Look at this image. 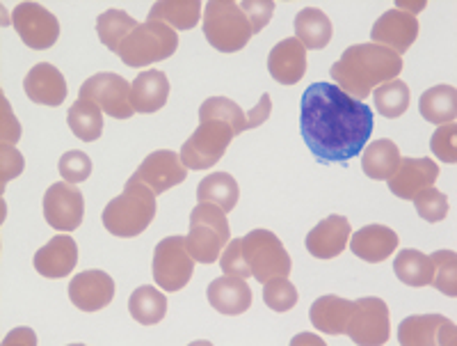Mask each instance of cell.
<instances>
[{
	"instance_id": "obj_39",
	"label": "cell",
	"mask_w": 457,
	"mask_h": 346,
	"mask_svg": "<svg viewBox=\"0 0 457 346\" xmlns=\"http://www.w3.org/2000/svg\"><path fill=\"white\" fill-rule=\"evenodd\" d=\"M263 300L272 312H291L297 305V289L288 278H270L263 283Z\"/></svg>"
},
{
	"instance_id": "obj_14",
	"label": "cell",
	"mask_w": 457,
	"mask_h": 346,
	"mask_svg": "<svg viewBox=\"0 0 457 346\" xmlns=\"http://www.w3.org/2000/svg\"><path fill=\"white\" fill-rule=\"evenodd\" d=\"M398 342L403 346H455L457 328L442 315L407 316L398 328Z\"/></svg>"
},
{
	"instance_id": "obj_19",
	"label": "cell",
	"mask_w": 457,
	"mask_h": 346,
	"mask_svg": "<svg viewBox=\"0 0 457 346\" xmlns=\"http://www.w3.org/2000/svg\"><path fill=\"white\" fill-rule=\"evenodd\" d=\"M353 227L345 215H328L307 234V250L316 259L338 257L350 241Z\"/></svg>"
},
{
	"instance_id": "obj_16",
	"label": "cell",
	"mask_w": 457,
	"mask_h": 346,
	"mask_svg": "<svg viewBox=\"0 0 457 346\" xmlns=\"http://www.w3.org/2000/svg\"><path fill=\"white\" fill-rule=\"evenodd\" d=\"M370 38H373V44L391 48L394 53L403 55L419 38V21L414 14L405 10H389L375 21Z\"/></svg>"
},
{
	"instance_id": "obj_22",
	"label": "cell",
	"mask_w": 457,
	"mask_h": 346,
	"mask_svg": "<svg viewBox=\"0 0 457 346\" xmlns=\"http://www.w3.org/2000/svg\"><path fill=\"white\" fill-rule=\"evenodd\" d=\"M268 72L281 85L300 83L307 74V48L295 38L281 39L268 55Z\"/></svg>"
},
{
	"instance_id": "obj_31",
	"label": "cell",
	"mask_w": 457,
	"mask_h": 346,
	"mask_svg": "<svg viewBox=\"0 0 457 346\" xmlns=\"http://www.w3.org/2000/svg\"><path fill=\"white\" fill-rule=\"evenodd\" d=\"M395 278L410 287H430L435 278L430 255L421 250H400L394 262Z\"/></svg>"
},
{
	"instance_id": "obj_24",
	"label": "cell",
	"mask_w": 457,
	"mask_h": 346,
	"mask_svg": "<svg viewBox=\"0 0 457 346\" xmlns=\"http://www.w3.org/2000/svg\"><path fill=\"white\" fill-rule=\"evenodd\" d=\"M398 248V234L386 225H366L357 230L350 241V250L354 257L369 264H379L389 259Z\"/></svg>"
},
{
	"instance_id": "obj_15",
	"label": "cell",
	"mask_w": 457,
	"mask_h": 346,
	"mask_svg": "<svg viewBox=\"0 0 457 346\" xmlns=\"http://www.w3.org/2000/svg\"><path fill=\"white\" fill-rule=\"evenodd\" d=\"M133 177L149 186L156 195H161L174 186L183 184L187 177V168L181 163L179 154L170 152V149H158L142 161Z\"/></svg>"
},
{
	"instance_id": "obj_25",
	"label": "cell",
	"mask_w": 457,
	"mask_h": 346,
	"mask_svg": "<svg viewBox=\"0 0 457 346\" xmlns=\"http://www.w3.org/2000/svg\"><path fill=\"white\" fill-rule=\"evenodd\" d=\"M167 97H170V80L158 69L142 72L130 83V104H133L136 113H142V115L161 111L167 104Z\"/></svg>"
},
{
	"instance_id": "obj_2",
	"label": "cell",
	"mask_w": 457,
	"mask_h": 346,
	"mask_svg": "<svg viewBox=\"0 0 457 346\" xmlns=\"http://www.w3.org/2000/svg\"><path fill=\"white\" fill-rule=\"evenodd\" d=\"M400 72L403 58L379 44H354L332 64L337 88L357 101L369 99L373 88L398 79Z\"/></svg>"
},
{
	"instance_id": "obj_13",
	"label": "cell",
	"mask_w": 457,
	"mask_h": 346,
	"mask_svg": "<svg viewBox=\"0 0 457 346\" xmlns=\"http://www.w3.org/2000/svg\"><path fill=\"white\" fill-rule=\"evenodd\" d=\"M44 218L53 230L71 232L83 225L85 198L67 181H57L44 193Z\"/></svg>"
},
{
	"instance_id": "obj_43",
	"label": "cell",
	"mask_w": 457,
	"mask_h": 346,
	"mask_svg": "<svg viewBox=\"0 0 457 346\" xmlns=\"http://www.w3.org/2000/svg\"><path fill=\"white\" fill-rule=\"evenodd\" d=\"M455 136H457V124L455 122H448L442 124L435 131V136L430 138V148L435 152V156H439L446 163H457V149H455Z\"/></svg>"
},
{
	"instance_id": "obj_5",
	"label": "cell",
	"mask_w": 457,
	"mask_h": 346,
	"mask_svg": "<svg viewBox=\"0 0 457 346\" xmlns=\"http://www.w3.org/2000/svg\"><path fill=\"white\" fill-rule=\"evenodd\" d=\"M227 211L211 202H199L190 214V234L186 236V248L195 262L213 264L228 243Z\"/></svg>"
},
{
	"instance_id": "obj_1",
	"label": "cell",
	"mask_w": 457,
	"mask_h": 346,
	"mask_svg": "<svg viewBox=\"0 0 457 346\" xmlns=\"http://www.w3.org/2000/svg\"><path fill=\"white\" fill-rule=\"evenodd\" d=\"M373 111L332 83H313L302 95L300 129L309 152L322 163H348L364 152Z\"/></svg>"
},
{
	"instance_id": "obj_44",
	"label": "cell",
	"mask_w": 457,
	"mask_h": 346,
	"mask_svg": "<svg viewBox=\"0 0 457 346\" xmlns=\"http://www.w3.org/2000/svg\"><path fill=\"white\" fill-rule=\"evenodd\" d=\"M240 10L245 12L252 26V32L256 35V32H261L270 23L272 14H275V3L272 0H245V3H240Z\"/></svg>"
},
{
	"instance_id": "obj_45",
	"label": "cell",
	"mask_w": 457,
	"mask_h": 346,
	"mask_svg": "<svg viewBox=\"0 0 457 346\" xmlns=\"http://www.w3.org/2000/svg\"><path fill=\"white\" fill-rule=\"evenodd\" d=\"M23 156L14 149V145H0V189L5 190L7 181L16 179L23 173Z\"/></svg>"
},
{
	"instance_id": "obj_7",
	"label": "cell",
	"mask_w": 457,
	"mask_h": 346,
	"mask_svg": "<svg viewBox=\"0 0 457 346\" xmlns=\"http://www.w3.org/2000/svg\"><path fill=\"white\" fill-rule=\"evenodd\" d=\"M243 241L245 262L250 266L252 278L268 283L270 278H288L291 275V255L286 252L279 236L270 230H252L240 239Z\"/></svg>"
},
{
	"instance_id": "obj_41",
	"label": "cell",
	"mask_w": 457,
	"mask_h": 346,
	"mask_svg": "<svg viewBox=\"0 0 457 346\" xmlns=\"http://www.w3.org/2000/svg\"><path fill=\"white\" fill-rule=\"evenodd\" d=\"M57 168H60V174L67 184H80V181H87L89 174H92V158L85 152L73 149L60 158Z\"/></svg>"
},
{
	"instance_id": "obj_18",
	"label": "cell",
	"mask_w": 457,
	"mask_h": 346,
	"mask_svg": "<svg viewBox=\"0 0 457 346\" xmlns=\"http://www.w3.org/2000/svg\"><path fill=\"white\" fill-rule=\"evenodd\" d=\"M69 299L83 312H99L114 299V280L104 271H83L69 284Z\"/></svg>"
},
{
	"instance_id": "obj_8",
	"label": "cell",
	"mask_w": 457,
	"mask_h": 346,
	"mask_svg": "<svg viewBox=\"0 0 457 346\" xmlns=\"http://www.w3.org/2000/svg\"><path fill=\"white\" fill-rule=\"evenodd\" d=\"M236 133L224 122H202L197 131L183 142L181 163L187 170H208L224 156Z\"/></svg>"
},
{
	"instance_id": "obj_30",
	"label": "cell",
	"mask_w": 457,
	"mask_h": 346,
	"mask_svg": "<svg viewBox=\"0 0 457 346\" xmlns=\"http://www.w3.org/2000/svg\"><path fill=\"white\" fill-rule=\"evenodd\" d=\"M419 113L432 124H448L457 115V89L453 85H435L419 101Z\"/></svg>"
},
{
	"instance_id": "obj_21",
	"label": "cell",
	"mask_w": 457,
	"mask_h": 346,
	"mask_svg": "<svg viewBox=\"0 0 457 346\" xmlns=\"http://www.w3.org/2000/svg\"><path fill=\"white\" fill-rule=\"evenodd\" d=\"M23 89H26L28 99L42 105H55L64 104L67 99V80L64 74L55 64L39 63L28 72L26 80H23Z\"/></svg>"
},
{
	"instance_id": "obj_12",
	"label": "cell",
	"mask_w": 457,
	"mask_h": 346,
	"mask_svg": "<svg viewBox=\"0 0 457 346\" xmlns=\"http://www.w3.org/2000/svg\"><path fill=\"white\" fill-rule=\"evenodd\" d=\"M79 97H87L94 104H99L105 115L114 120H129L133 117L136 108L130 104V83L120 74L104 72V74H94L80 88Z\"/></svg>"
},
{
	"instance_id": "obj_32",
	"label": "cell",
	"mask_w": 457,
	"mask_h": 346,
	"mask_svg": "<svg viewBox=\"0 0 457 346\" xmlns=\"http://www.w3.org/2000/svg\"><path fill=\"white\" fill-rule=\"evenodd\" d=\"M240 189L234 174L228 173H215L202 179V184L197 186V202H211L218 205L224 211H234L238 205Z\"/></svg>"
},
{
	"instance_id": "obj_28",
	"label": "cell",
	"mask_w": 457,
	"mask_h": 346,
	"mask_svg": "<svg viewBox=\"0 0 457 346\" xmlns=\"http://www.w3.org/2000/svg\"><path fill=\"white\" fill-rule=\"evenodd\" d=\"M149 19L167 23L174 30H193L202 19L199 0H161L149 10Z\"/></svg>"
},
{
	"instance_id": "obj_3",
	"label": "cell",
	"mask_w": 457,
	"mask_h": 346,
	"mask_svg": "<svg viewBox=\"0 0 457 346\" xmlns=\"http://www.w3.org/2000/svg\"><path fill=\"white\" fill-rule=\"evenodd\" d=\"M156 211V193L136 177H130L124 193L108 202L104 209V227L114 236L133 239L154 223Z\"/></svg>"
},
{
	"instance_id": "obj_26",
	"label": "cell",
	"mask_w": 457,
	"mask_h": 346,
	"mask_svg": "<svg viewBox=\"0 0 457 346\" xmlns=\"http://www.w3.org/2000/svg\"><path fill=\"white\" fill-rule=\"evenodd\" d=\"M354 300H345L341 296H320L309 309V319L313 328L325 335H345L350 315H353Z\"/></svg>"
},
{
	"instance_id": "obj_42",
	"label": "cell",
	"mask_w": 457,
	"mask_h": 346,
	"mask_svg": "<svg viewBox=\"0 0 457 346\" xmlns=\"http://www.w3.org/2000/svg\"><path fill=\"white\" fill-rule=\"evenodd\" d=\"M220 266H222L224 275H236V278L243 280L250 278L252 273L247 262H245L243 241H240V239H231V241L224 246V252L220 255Z\"/></svg>"
},
{
	"instance_id": "obj_34",
	"label": "cell",
	"mask_w": 457,
	"mask_h": 346,
	"mask_svg": "<svg viewBox=\"0 0 457 346\" xmlns=\"http://www.w3.org/2000/svg\"><path fill=\"white\" fill-rule=\"evenodd\" d=\"M130 316L142 325H156L167 315V299L156 287H137L129 300Z\"/></svg>"
},
{
	"instance_id": "obj_23",
	"label": "cell",
	"mask_w": 457,
	"mask_h": 346,
	"mask_svg": "<svg viewBox=\"0 0 457 346\" xmlns=\"http://www.w3.org/2000/svg\"><path fill=\"white\" fill-rule=\"evenodd\" d=\"M206 299L211 308L218 309L220 315L238 316L252 308V289L247 287L243 278L236 275H222L213 280L206 289Z\"/></svg>"
},
{
	"instance_id": "obj_48",
	"label": "cell",
	"mask_w": 457,
	"mask_h": 346,
	"mask_svg": "<svg viewBox=\"0 0 457 346\" xmlns=\"http://www.w3.org/2000/svg\"><path fill=\"white\" fill-rule=\"evenodd\" d=\"M302 342H313V344H325V342L322 340H316V337H312V335H297L295 340H293V344H302Z\"/></svg>"
},
{
	"instance_id": "obj_20",
	"label": "cell",
	"mask_w": 457,
	"mask_h": 346,
	"mask_svg": "<svg viewBox=\"0 0 457 346\" xmlns=\"http://www.w3.org/2000/svg\"><path fill=\"white\" fill-rule=\"evenodd\" d=\"M32 264H35L37 273L44 275V278H67L79 264V248H76V241L69 234H57L46 246L35 252Z\"/></svg>"
},
{
	"instance_id": "obj_27",
	"label": "cell",
	"mask_w": 457,
	"mask_h": 346,
	"mask_svg": "<svg viewBox=\"0 0 457 346\" xmlns=\"http://www.w3.org/2000/svg\"><path fill=\"white\" fill-rule=\"evenodd\" d=\"M332 21L318 7H307V10L297 12L295 16V39L302 42L304 48L320 51L332 42Z\"/></svg>"
},
{
	"instance_id": "obj_40",
	"label": "cell",
	"mask_w": 457,
	"mask_h": 346,
	"mask_svg": "<svg viewBox=\"0 0 457 346\" xmlns=\"http://www.w3.org/2000/svg\"><path fill=\"white\" fill-rule=\"evenodd\" d=\"M414 207H416V214L421 215L423 221L428 223H442L448 215V211H451V207H448V198L442 193V190H436L435 186L423 189L421 193H416Z\"/></svg>"
},
{
	"instance_id": "obj_35",
	"label": "cell",
	"mask_w": 457,
	"mask_h": 346,
	"mask_svg": "<svg viewBox=\"0 0 457 346\" xmlns=\"http://www.w3.org/2000/svg\"><path fill=\"white\" fill-rule=\"evenodd\" d=\"M140 23L124 10H105L104 14L96 19V32H99V39L104 42V46H108L110 51L120 55V46L130 32L136 30Z\"/></svg>"
},
{
	"instance_id": "obj_10",
	"label": "cell",
	"mask_w": 457,
	"mask_h": 346,
	"mask_svg": "<svg viewBox=\"0 0 457 346\" xmlns=\"http://www.w3.org/2000/svg\"><path fill=\"white\" fill-rule=\"evenodd\" d=\"M345 335L359 346H382L389 342L391 324L389 308L382 299H359L354 300L353 315H350Z\"/></svg>"
},
{
	"instance_id": "obj_36",
	"label": "cell",
	"mask_w": 457,
	"mask_h": 346,
	"mask_svg": "<svg viewBox=\"0 0 457 346\" xmlns=\"http://www.w3.org/2000/svg\"><path fill=\"white\" fill-rule=\"evenodd\" d=\"M199 120L202 122H224L231 126V131L238 136L247 129V115L243 113L236 101L227 99V97H211L199 108Z\"/></svg>"
},
{
	"instance_id": "obj_29",
	"label": "cell",
	"mask_w": 457,
	"mask_h": 346,
	"mask_svg": "<svg viewBox=\"0 0 457 346\" xmlns=\"http://www.w3.org/2000/svg\"><path fill=\"white\" fill-rule=\"evenodd\" d=\"M67 122L73 136L83 142L99 140L104 133V111L87 97H79V101L69 108Z\"/></svg>"
},
{
	"instance_id": "obj_9",
	"label": "cell",
	"mask_w": 457,
	"mask_h": 346,
	"mask_svg": "<svg viewBox=\"0 0 457 346\" xmlns=\"http://www.w3.org/2000/svg\"><path fill=\"white\" fill-rule=\"evenodd\" d=\"M195 273V259L186 248V236H167L154 252V280L162 291H181Z\"/></svg>"
},
{
	"instance_id": "obj_47",
	"label": "cell",
	"mask_w": 457,
	"mask_h": 346,
	"mask_svg": "<svg viewBox=\"0 0 457 346\" xmlns=\"http://www.w3.org/2000/svg\"><path fill=\"white\" fill-rule=\"evenodd\" d=\"M270 111H272L270 95H263L259 99V104H256L254 108L247 113V129H256V126L263 124V122L270 117Z\"/></svg>"
},
{
	"instance_id": "obj_46",
	"label": "cell",
	"mask_w": 457,
	"mask_h": 346,
	"mask_svg": "<svg viewBox=\"0 0 457 346\" xmlns=\"http://www.w3.org/2000/svg\"><path fill=\"white\" fill-rule=\"evenodd\" d=\"M0 108H3V122H0V136L5 145H16V140L21 138V126L14 120L10 104H7L5 95H0Z\"/></svg>"
},
{
	"instance_id": "obj_4",
	"label": "cell",
	"mask_w": 457,
	"mask_h": 346,
	"mask_svg": "<svg viewBox=\"0 0 457 346\" xmlns=\"http://www.w3.org/2000/svg\"><path fill=\"white\" fill-rule=\"evenodd\" d=\"M204 35L208 44L222 53H238L252 39V26L240 3L211 0L204 10Z\"/></svg>"
},
{
	"instance_id": "obj_11",
	"label": "cell",
	"mask_w": 457,
	"mask_h": 346,
	"mask_svg": "<svg viewBox=\"0 0 457 346\" xmlns=\"http://www.w3.org/2000/svg\"><path fill=\"white\" fill-rule=\"evenodd\" d=\"M12 26L26 46L46 51L60 38V21L39 3H19L12 12Z\"/></svg>"
},
{
	"instance_id": "obj_33",
	"label": "cell",
	"mask_w": 457,
	"mask_h": 346,
	"mask_svg": "<svg viewBox=\"0 0 457 346\" xmlns=\"http://www.w3.org/2000/svg\"><path fill=\"white\" fill-rule=\"evenodd\" d=\"M400 163V149L394 140H375L364 149L361 168L366 177L375 181H386L395 173Z\"/></svg>"
},
{
	"instance_id": "obj_17",
	"label": "cell",
	"mask_w": 457,
	"mask_h": 346,
	"mask_svg": "<svg viewBox=\"0 0 457 346\" xmlns=\"http://www.w3.org/2000/svg\"><path fill=\"white\" fill-rule=\"evenodd\" d=\"M439 165L432 158H400L395 173L386 179L389 190L400 199H414L416 193L435 186Z\"/></svg>"
},
{
	"instance_id": "obj_37",
	"label": "cell",
	"mask_w": 457,
	"mask_h": 346,
	"mask_svg": "<svg viewBox=\"0 0 457 346\" xmlns=\"http://www.w3.org/2000/svg\"><path fill=\"white\" fill-rule=\"evenodd\" d=\"M375 108L379 115L389 117V120L405 115V111L410 108V88L405 80L394 79L375 88Z\"/></svg>"
},
{
	"instance_id": "obj_38",
	"label": "cell",
	"mask_w": 457,
	"mask_h": 346,
	"mask_svg": "<svg viewBox=\"0 0 457 346\" xmlns=\"http://www.w3.org/2000/svg\"><path fill=\"white\" fill-rule=\"evenodd\" d=\"M435 266L432 287L439 289L448 299L457 296V252L455 250H436L430 255Z\"/></svg>"
},
{
	"instance_id": "obj_6",
	"label": "cell",
	"mask_w": 457,
	"mask_h": 346,
	"mask_svg": "<svg viewBox=\"0 0 457 346\" xmlns=\"http://www.w3.org/2000/svg\"><path fill=\"white\" fill-rule=\"evenodd\" d=\"M179 48L177 30L162 21L146 19L121 42L120 58L126 67H146L167 60Z\"/></svg>"
}]
</instances>
